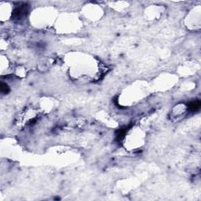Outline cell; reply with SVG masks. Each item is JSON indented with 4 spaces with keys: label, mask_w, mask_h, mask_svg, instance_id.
<instances>
[{
    "label": "cell",
    "mask_w": 201,
    "mask_h": 201,
    "mask_svg": "<svg viewBox=\"0 0 201 201\" xmlns=\"http://www.w3.org/2000/svg\"><path fill=\"white\" fill-rule=\"evenodd\" d=\"M200 105L201 102L200 100H196V101H194V102H190L188 105V110L192 112L198 111L200 108Z\"/></svg>",
    "instance_id": "cell-1"
},
{
    "label": "cell",
    "mask_w": 201,
    "mask_h": 201,
    "mask_svg": "<svg viewBox=\"0 0 201 201\" xmlns=\"http://www.w3.org/2000/svg\"><path fill=\"white\" fill-rule=\"evenodd\" d=\"M126 131H127V128H123V129H120L118 131H116V140L122 141L126 135Z\"/></svg>",
    "instance_id": "cell-3"
},
{
    "label": "cell",
    "mask_w": 201,
    "mask_h": 201,
    "mask_svg": "<svg viewBox=\"0 0 201 201\" xmlns=\"http://www.w3.org/2000/svg\"><path fill=\"white\" fill-rule=\"evenodd\" d=\"M24 13H25V8L24 7H21V6H19V7H17L14 11L13 13V17L16 18H20L21 16H23Z\"/></svg>",
    "instance_id": "cell-2"
},
{
    "label": "cell",
    "mask_w": 201,
    "mask_h": 201,
    "mask_svg": "<svg viewBox=\"0 0 201 201\" xmlns=\"http://www.w3.org/2000/svg\"><path fill=\"white\" fill-rule=\"evenodd\" d=\"M0 90H1V92H2L3 93H4V94L8 93L9 91V86H8L6 83H1V85H0Z\"/></svg>",
    "instance_id": "cell-4"
}]
</instances>
